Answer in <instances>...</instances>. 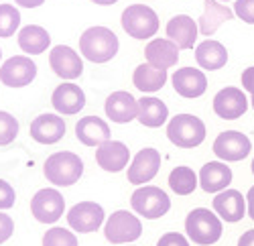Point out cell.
<instances>
[{
	"label": "cell",
	"mask_w": 254,
	"mask_h": 246,
	"mask_svg": "<svg viewBox=\"0 0 254 246\" xmlns=\"http://www.w3.org/2000/svg\"><path fill=\"white\" fill-rule=\"evenodd\" d=\"M118 37L106 27H90L79 37V53L92 63H106L118 53Z\"/></svg>",
	"instance_id": "cell-1"
},
{
	"label": "cell",
	"mask_w": 254,
	"mask_h": 246,
	"mask_svg": "<svg viewBox=\"0 0 254 246\" xmlns=\"http://www.w3.org/2000/svg\"><path fill=\"white\" fill-rule=\"evenodd\" d=\"M185 232L189 240L199 244V246H209L216 244L222 238V218L207 208H195L187 214L185 218Z\"/></svg>",
	"instance_id": "cell-2"
},
{
	"label": "cell",
	"mask_w": 254,
	"mask_h": 246,
	"mask_svg": "<svg viewBox=\"0 0 254 246\" xmlns=\"http://www.w3.org/2000/svg\"><path fill=\"white\" fill-rule=\"evenodd\" d=\"M43 173H45L47 181L53 183V185L67 187V185L77 183L79 177L83 175V163L75 153H67V151L53 153L45 161Z\"/></svg>",
	"instance_id": "cell-3"
},
{
	"label": "cell",
	"mask_w": 254,
	"mask_h": 246,
	"mask_svg": "<svg viewBox=\"0 0 254 246\" xmlns=\"http://www.w3.org/2000/svg\"><path fill=\"white\" fill-rule=\"evenodd\" d=\"M167 136L179 149H195L205 140V124L193 114H177L169 120Z\"/></svg>",
	"instance_id": "cell-4"
},
{
	"label": "cell",
	"mask_w": 254,
	"mask_h": 246,
	"mask_svg": "<svg viewBox=\"0 0 254 246\" xmlns=\"http://www.w3.org/2000/svg\"><path fill=\"white\" fill-rule=\"evenodd\" d=\"M122 29L132 39H151L159 31V16L146 4H130L122 10Z\"/></svg>",
	"instance_id": "cell-5"
},
{
	"label": "cell",
	"mask_w": 254,
	"mask_h": 246,
	"mask_svg": "<svg viewBox=\"0 0 254 246\" xmlns=\"http://www.w3.org/2000/svg\"><path fill=\"white\" fill-rule=\"evenodd\" d=\"M130 206L138 216L146 220H157L171 210V199L155 185H140L130 197Z\"/></svg>",
	"instance_id": "cell-6"
},
{
	"label": "cell",
	"mask_w": 254,
	"mask_h": 246,
	"mask_svg": "<svg viewBox=\"0 0 254 246\" xmlns=\"http://www.w3.org/2000/svg\"><path fill=\"white\" fill-rule=\"evenodd\" d=\"M140 234H142L140 220L126 210L114 212L104 224V236L112 244H130L138 240Z\"/></svg>",
	"instance_id": "cell-7"
},
{
	"label": "cell",
	"mask_w": 254,
	"mask_h": 246,
	"mask_svg": "<svg viewBox=\"0 0 254 246\" xmlns=\"http://www.w3.org/2000/svg\"><path fill=\"white\" fill-rule=\"evenodd\" d=\"M31 212L41 224H55L65 212V199L57 189H39L31 199Z\"/></svg>",
	"instance_id": "cell-8"
},
{
	"label": "cell",
	"mask_w": 254,
	"mask_h": 246,
	"mask_svg": "<svg viewBox=\"0 0 254 246\" xmlns=\"http://www.w3.org/2000/svg\"><path fill=\"white\" fill-rule=\"evenodd\" d=\"M250 151H252L250 138L238 130H226L218 134V138L214 140V153L224 163L242 161L250 155Z\"/></svg>",
	"instance_id": "cell-9"
},
{
	"label": "cell",
	"mask_w": 254,
	"mask_h": 246,
	"mask_svg": "<svg viewBox=\"0 0 254 246\" xmlns=\"http://www.w3.org/2000/svg\"><path fill=\"white\" fill-rule=\"evenodd\" d=\"M37 75L35 61L27 55H14L6 59L0 67V81L8 88H23L29 86Z\"/></svg>",
	"instance_id": "cell-10"
},
{
	"label": "cell",
	"mask_w": 254,
	"mask_h": 246,
	"mask_svg": "<svg viewBox=\"0 0 254 246\" xmlns=\"http://www.w3.org/2000/svg\"><path fill=\"white\" fill-rule=\"evenodd\" d=\"M67 222L79 234L96 232L104 224V208L96 201H79L67 212Z\"/></svg>",
	"instance_id": "cell-11"
},
{
	"label": "cell",
	"mask_w": 254,
	"mask_h": 246,
	"mask_svg": "<svg viewBox=\"0 0 254 246\" xmlns=\"http://www.w3.org/2000/svg\"><path fill=\"white\" fill-rule=\"evenodd\" d=\"M248 110V98L240 88H224L214 96V112L224 120H236Z\"/></svg>",
	"instance_id": "cell-12"
},
{
	"label": "cell",
	"mask_w": 254,
	"mask_h": 246,
	"mask_svg": "<svg viewBox=\"0 0 254 246\" xmlns=\"http://www.w3.org/2000/svg\"><path fill=\"white\" fill-rule=\"evenodd\" d=\"M104 110L106 116L116 124H128L134 118H138V100H134L132 94L120 90L106 98Z\"/></svg>",
	"instance_id": "cell-13"
},
{
	"label": "cell",
	"mask_w": 254,
	"mask_h": 246,
	"mask_svg": "<svg viewBox=\"0 0 254 246\" xmlns=\"http://www.w3.org/2000/svg\"><path fill=\"white\" fill-rule=\"evenodd\" d=\"M161 169V153L157 149H142L132 159L128 167V183L132 185H144L149 183Z\"/></svg>",
	"instance_id": "cell-14"
},
{
	"label": "cell",
	"mask_w": 254,
	"mask_h": 246,
	"mask_svg": "<svg viewBox=\"0 0 254 246\" xmlns=\"http://www.w3.org/2000/svg\"><path fill=\"white\" fill-rule=\"evenodd\" d=\"M49 65L61 79H77L83 71L81 57L67 45H57L49 53Z\"/></svg>",
	"instance_id": "cell-15"
},
{
	"label": "cell",
	"mask_w": 254,
	"mask_h": 246,
	"mask_svg": "<svg viewBox=\"0 0 254 246\" xmlns=\"http://www.w3.org/2000/svg\"><path fill=\"white\" fill-rule=\"evenodd\" d=\"M29 132L41 145H55L65 134V122L57 114H41L31 122Z\"/></svg>",
	"instance_id": "cell-16"
},
{
	"label": "cell",
	"mask_w": 254,
	"mask_h": 246,
	"mask_svg": "<svg viewBox=\"0 0 254 246\" xmlns=\"http://www.w3.org/2000/svg\"><path fill=\"white\" fill-rule=\"evenodd\" d=\"M232 169L224 161H209L199 171V187L205 193H220L230 187Z\"/></svg>",
	"instance_id": "cell-17"
},
{
	"label": "cell",
	"mask_w": 254,
	"mask_h": 246,
	"mask_svg": "<svg viewBox=\"0 0 254 246\" xmlns=\"http://www.w3.org/2000/svg\"><path fill=\"white\" fill-rule=\"evenodd\" d=\"M173 81V88L179 96L183 98H199L205 94L207 90V77L201 69H193V67H183L177 69L171 77Z\"/></svg>",
	"instance_id": "cell-18"
},
{
	"label": "cell",
	"mask_w": 254,
	"mask_h": 246,
	"mask_svg": "<svg viewBox=\"0 0 254 246\" xmlns=\"http://www.w3.org/2000/svg\"><path fill=\"white\" fill-rule=\"evenodd\" d=\"M130 151L120 140H108L98 147L96 151V163L108 173H118L128 165Z\"/></svg>",
	"instance_id": "cell-19"
},
{
	"label": "cell",
	"mask_w": 254,
	"mask_h": 246,
	"mask_svg": "<svg viewBox=\"0 0 254 246\" xmlns=\"http://www.w3.org/2000/svg\"><path fill=\"white\" fill-rule=\"evenodd\" d=\"M51 104L59 114L71 116V114H77L86 106V94H83V90L79 86L67 81V84H61L55 88V92L51 96Z\"/></svg>",
	"instance_id": "cell-20"
},
{
	"label": "cell",
	"mask_w": 254,
	"mask_h": 246,
	"mask_svg": "<svg viewBox=\"0 0 254 246\" xmlns=\"http://www.w3.org/2000/svg\"><path fill=\"white\" fill-rule=\"evenodd\" d=\"M214 212L230 224L240 222L246 214V197L238 189H224L214 197Z\"/></svg>",
	"instance_id": "cell-21"
},
{
	"label": "cell",
	"mask_w": 254,
	"mask_h": 246,
	"mask_svg": "<svg viewBox=\"0 0 254 246\" xmlns=\"http://www.w3.org/2000/svg\"><path fill=\"white\" fill-rule=\"evenodd\" d=\"M75 136L86 147H100L110 140V126L98 116H86L75 124Z\"/></svg>",
	"instance_id": "cell-22"
},
{
	"label": "cell",
	"mask_w": 254,
	"mask_h": 246,
	"mask_svg": "<svg viewBox=\"0 0 254 246\" xmlns=\"http://www.w3.org/2000/svg\"><path fill=\"white\" fill-rule=\"evenodd\" d=\"M197 33L199 25L187 14H177L167 23V39H171L179 49H191Z\"/></svg>",
	"instance_id": "cell-23"
},
{
	"label": "cell",
	"mask_w": 254,
	"mask_h": 246,
	"mask_svg": "<svg viewBox=\"0 0 254 246\" xmlns=\"http://www.w3.org/2000/svg\"><path fill=\"white\" fill-rule=\"evenodd\" d=\"M146 63H151L161 69H169L177 65L179 61V47L171 39H153L149 45L144 47Z\"/></svg>",
	"instance_id": "cell-24"
},
{
	"label": "cell",
	"mask_w": 254,
	"mask_h": 246,
	"mask_svg": "<svg viewBox=\"0 0 254 246\" xmlns=\"http://www.w3.org/2000/svg\"><path fill=\"white\" fill-rule=\"evenodd\" d=\"M232 18H234V10H230L226 4H220V0H203V12L197 20L199 33L203 37H211L220 29V25Z\"/></svg>",
	"instance_id": "cell-25"
},
{
	"label": "cell",
	"mask_w": 254,
	"mask_h": 246,
	"mask_svg": "<svg viewBox=\"0 0 254 246\" xmlns=\"http://www.w3.org/2000/svg\"><path fill=\"white\" fill-rule=\"evenodd\" d=\"M195 59H197V65L201 69L216 71L228 63V49L220 43V41L205 39L203 43H199L195 47Z\"/></svg>",
	"instance_id": "cell-26"
},
{
	"label": "cell",
	"mask_w": 254,
	"mask_h": 246,
	"mask_svg": "<svg viewBox=\"0 0 254 246\" xmlns=\"http://www.w3.org/2000/svg\"><path fill=\"white\" fill-rule=\"evenodd\" d=\"M167 118H169V108L159 98L144 96L138 100V122L142 126L159 128L167 122Z\"/></svg>",
	"instance_id": "cell-27"
},
{
	"label": "cell",
	"mask_w": 254,
	"mask_h": 246,
	"mask_svg": "<svg viewBox=\"0 0 254 246\" xmlns=\"http://www.w3.org/2000/svg\"><path fill=\"white\" fill-rule=\"evenodd\" d=\"M49 45H51V37H49L47 29H43V27L29 25L18 31V47L29 55L45 53Z\"/></svg>",
	"instance_id": "cell-28"
},
{
	"label": "cell",
	"mask_w": 254,
	"mask_h": 246,
	"mask_svg": "<svg viewBox=\"0 0 254 246\" xmlns=\"http://www.w3.org/2000/svg\"><path fill=\"white\" fill-rule=\"evenodd\" d=\"M165 81H167V69L155 67L151 63H140L132 75V84L144 94L159 92L165 86Z\"/></svg>",
	"instance_id": "cell-29"
},
{
	"label": "cell",
	"mask_w": 254,
	"mask_h": 246,
	"mask_svg": "<svg viewBox=\"0 0 254 246\" xmlns=\"http://www.w3.org/2000/svg\"><path fill=\"white\" fill-rule=\"evenodd\" d=\"M199 185V175H195V171L191 167H175L169 175V187H171L177 195H189L193 193Z\"/></svg>",
	"instance_id": "cell-30"
},
{
	"label": "cell",
	"mask_w": 254,
	"mask_h": 246,
	"mask_svg": "<svg viewBox=\"0 0 254 246\" xmlns=\"http://www.w3.org/2000/svg\"><path fill=\"white\" fill-rule=\"evenodd\" d=\"M20 27V12L12 4H0V37L8 39Z\"/></svg>",
	"instance_id": "cell-31"
},
{
	"label": "cell",
	"mask_w": 254,
	"mask_h": 246,
	"mask_svg": "<svg viewBox=\"0 0 254 246\" xmlns=\"http://www.w3.org/2000/svg\"><path fill=\"white\" fill-rule=\"evenodd\" d=\"M43 246H77V238L65 228H51L43 236Z\"/></svg>",
	"instance_id": "cell-32"
},
{
	"label": "cell",
	"mask_w": 254,
	"mask_h": 246,
	"mask_svg": "<svg viewBox=\"0 0 254 246\" xmlns=\"http://www.w3.org/2000/svg\"><path fill=\"white\" fill-rule=\"evenodd\" d=\"M16 134H18V120L12 114L0 110V147L10 145L16 138Z\"/></svg>",
	"instance_id": "cell-33"
},
{
	"label": "cell",
	"mask_w": 254,
	"mask_h": 246,
	"mask_svg": "<svg viewBox=\"0 0 254 246\" xmlns=\"http://www.w3.org/2000/svg\"><path fill=\"white\" fill-rule=\"evenodd\" d=\"M234 14L242 18L244 23L254 25V0H236L234 2Z\"/></svg>",
	"instance_id": "cell-34"
},
{
	"label": "cell",
	"mask_w": 254,
	"mask_h": 246,
	"mask_svg": "<svg viewBox=\"0 0 254 246\" xmlns=\"http://www.w3.org/2000/svg\"><path fill=\"white\" fill-rule=\"evenodd\" d=\"M14 199H16L14 187L10 185V183H6L4 179H0V212L12 208L14 206Z\"/></svg>",
	"instance_id": "cell-35"
},
{
	"label": "cell",
	"mask_w": 254,
	"mask_h": 246,
	"mask_svg": "<svg viewBox=\"0 0 254 246\" xmlns=\"http://www.w3.org/2000/svg\"><path fill=\"white\" fill-rule=\"evenodd\" d=\"M157 246H189V240L179 232H167L159 238Z\"/></svg>",
	"instance_id": "cell-36"
},
{
	"label": "cell",
	"mask_w": 254,
	"mask_h": 246,
	"mask_svg": "<svg viewBox=\"0 0 254 246\" xmlns=\"http://www.w3.org/2000/svg\"><path fill=\"white\" fill-rule=\"evenodd\" d=\"M12 232H14V222H12V218L0 212V244L6 242V240L12 236Z\"/></svg>",
	"instance_id": "cell-37"
},
{
	"label": "cell",
	"mask_w": 254,
	"mask_h": 246,
	"mask_svg": "<svg viewBox=\"0 0 254 246\" xmlns=\"http://www.w3.org/2000/svg\"><path fill=\"white\" fill-rule=\"evenodd\" d=\"M242 88H244L250 96H254V65H252V67H246V69L242 71Z\"/></svg>",
	"instance_id": "cell-38"
},
{
	"label": "cell",
	"mask_w": 254,
	"mask_h": 246,
	"mask_svg": "<svg viewBox=\"0 0 254 246\" xmlns=\"http://www.w3.org/2000/svg\"><path fill=\"white\" fill-rule=\"evenodd\" d=\"M246 212H248V216L254 220V185L248 189V193H246Z\"/></svg>",
	"instance_id": "cell-39"
},
{
	"label": "cell",
	"mask_w": 254,
	"mask_h": 246,
	"mask_svg": "<svg viewBox=\"0 0 254 246\" xmlns=\"http://www.w3.org/2000/svg\"><path fill=\"white\" fill-rule=\"evenodd\" d=\"M238 246H254V230H248L240 236L238 240Z\"/></svg>",
	"instance_id": "cell-40"
},
{
	"label": "cell",
	"mask_w": 254,
	"mask_h": 246,
	"mask_svg": "<svg viewBox=\"0 0 254 246\" xmlns=\"http://www.w3.org/2000/svg\"><path fill=\"white\" fill-rule=\"evenodd\" d=\"M18 6H25V8H37L45 2V0H14Z\"/></svg>",
	"instance_id": "cell-41"
},
{
	"label": "cell",
	"mask_w": 254,
	"mask_h": 246,
	"mask_svg": "<svg viewBox=\"0 0 254 246\" xmlns=\"http://www.w3.org/2000/svg\"><path fill=\"white\" fill-rule=\"evenodd\" d=\"M92 2H96V4H100V6H110V4L118 2V0H92Z\"/></svg>",
	"instance_id": "cell-42"
},
{
	"label": "cell",
	"mask_w": 254,
	"mask_h": 246,
	"mask_svg": "<svg viewBox=\"0 0 254 246\" xmlns=\"http://www.w3.org/2000/svg\"><path fill=\"white\" fill-rule=\"evenodd\" d=\"M250 104H252V108H254V96H252V98H250Z\"/></svg>",
	"instance_id": "cell-43"
},
{
	"label": "cell",
	"mask_w": 254,
	"mask_h": 246,
	"mask_svg": "<svg viewBox=\"0 0 254 246\" xmlns=\"http://www.w3.org/2000/svg\"><path fill=\"white\" fill-rule=\"evenodd\" d=\"M252 175H254V159H252Z\"/></svg>",
	"instance_id": "cell-44"
},
{
	"label": "cell",
	"mask_w": 254,
	"mask_h": 246,
	"mask_svg": "<svg viewBox=\"0 0 254 246\" xmlns=\"http://www.w3.org/2000/svg\"><path fill=\"white\" fill-rule=\"evenodd\" d=\"M0 59H2V49H0Z\"/></svg>",
	"instance_id": "cell-45"
},
{
	"label": "cell",
	"mask_w": 254,
	"mask_h": 246,
	"mask_svg": "<svg viewBox=\"0 0 254 246\" xmlns=\"http://www.w3.org/2000/svg\"><path fill=\"white\" fill-rule=\"evenodd\" d=\"M220 2H228V0H220Z\"/></svg>",
	"instance_id": "cell-46"
},
{
	"label": "cell",
	"mask_w": 254,
	"mask_h": 246,
	"mask_svg": "<svg viewBox=\"0 0 254 246\" xmlns=\"http://www.w3.org/2000/svg\"><path fill=\"white\" fill-rule=\"evenodd\" d=\"M124 246H128V244H124Z\"/></svg>",
	"instance_id": "cell-47"
}]
</instances>
